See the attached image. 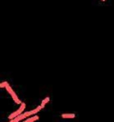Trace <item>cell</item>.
Here are the masks:
<instances>
[{"label": "cell", "instance_id": "obj_6", "mask_svg": "<svg viewBox=\"0 0 114 122\" xmlns=\"http://www.w3.org/2000/svg\"><path fill=\"white\" fill-rule=\"evenodd\" d=\"M61 116L62 118H74L75 113H62Z\"/></svg>", "mask_w": 114, "mask_h": 122}, {"label": "cell", "instance_id": "obj_2", "mask_svg": "<svg viewBox=\"0 0 114 122\" xmlns=\"http://www.w3.org/2000/svg\"><path fill=\"white\" fill-rule=\"evenodd\" d=\"M6 90H7V92L11 95V97H12L13 101H14L16 104H21V103H22V102H21V100H20V99L18 98V96L16 95V93H15V92L12 91V89L10 87V85H9V84L6 86Z\"/></svg>", "mask_w": 114, "mask_h": 122}, {"label": "cell", "instance_id": "obj_1", "mask_svg": "<svg viewBox=\"0 0 114 122\" xmlns=\"http://www.w3.org/2000/svg\"><path fill=\"white\" fill-rule=\"evenodd\" d=\"M95 7H111L114 6V0H91Z\"/></svg>", "mask_w": 114, "mask_h": 122}, {"label": "cell", "instance_id": "obj_8", "mask_svg": "<svg viewBox=\"0 0 114 122\" xmlns=\"http://www.w3.org/2000/svg\"><path fill=\"white\" fill-rule=\"evenodd\" d=\"M8 84H9V83H8L7 81H3V82L0 83V88H6V86H7Z\"/></svg>", "mask_w": 114, "mask_h": 122}, {"label": "cell", "instance_id": "obj_7", "mask_svg": "<svg viewBox=\"0 0 114 122\" xmlns=\"http://www.w3.org/2000/svg\"><path fill=\"white\" fill-rule=\"evenodd\" d=\"M49 99H50V98H49L48 96H47L46 98H44V99H43V101H42V102H41V104H40V106L42 107V109H44V108H45L46 104H47V103L49 101Z\"/></svg>", "mask_w": 114, "mask_h": 122}, {"label": "cell", "instance_id": "obj_4", "mask_svg": "<svg viewBox=\"0 0 114 122\" xmlns=\"http://www.w3.org/2000/svg\"><path fill=\"white\" fill-rule=\"evenodd\" d=\"M26 118H27L26 113H25V112H22V113L19 114L18 116L14 117V118H12V119H10L9 122H20V121H22V120H24V119H26Z\"/></svg>", "mask_w": 114, "mask_h": 122}, {"label": "cell", "instance_id": "obj_3", "mask_svg": "<svg viewBox=\"0 0 114 122\" xmlns=\"http://www.w3.org/2000/svg\"><path fill=\"white\" fill-rule=\"evenodd\" d=\"M25 109H26V104H25V103H21L20 108H19L17 111L13 112L12 113H10V114L9 115V119H12V118H14V117L18 116L19 114H21V113L24 112V110H25Z\"/></svg>", "mask_w": 114, "mask_h": 122}, {"label": "cell", "instance_id": "obj_5", "mask_svg": "<svg viewBox=\"0 0 114 122\" xmlns=\"http://www.w3.org/2000/svg\"><path fill=\"white\" fill-rule=\"evenodd\" d=\"M38 119H39V116H38L37 114H34V115L29 116V117L27 118V119L22 120L21 122H34V121H36V120H38Z\"/></svg>", "mask_w": 114, "mask_h": 122}]
</instances>
